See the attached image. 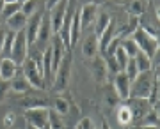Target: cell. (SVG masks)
<instances>
[{
	"label": "cell",
	"mask_w": 160,
	"mask_h": 129,
	"mask_svg": "<svg viewBox=\"0 0 160 129\" xmlns=\"http://www.w3.org/2000/svg\"><path fill=\"white\" fill-rule=\"evenodd\" d=\"M71 66H73V53L71 50L66 51L62 57V60L59 64L57 71L53 74V81H52V87L55 92H64L68 89L69 80H71Z\"/></svg>",
	"instance_id": "6da1fadb"
},
{
	"label": "cell",
	"mask_w": 160,
	"mask_h": 129,
	"mask_svg": "<svg viewBox=\"0 0 160 129\" xmlns=\"http://www.w3.org/2000/svg\"><path fill=\"white\" fill-rule=\"evenodd\" d=\"M155 76L157 74L151 73V71L139 73L137 78L130 83V97H133V99H148Z\"/></svg>",
	"instance_id": "7a4b0ae2"
},
{
	"label": "cell",
	"mask_w": 160,
	"mask_h": 129,
	"mask_svg": "<svg viewBox=\"0 0 160 129\" xmlns=\"http://www.w3.org/2000/svg\"><path fill=\"white\" fill-rule=\"evenodd\" d=\"M132 39L137 44L139 51H142L144 55H148L149 58L153 60V55L158 51V39H157V37L149 35L148 32H144L141 27H137L135 32L132 34Z\"/></svg>",
	"instance_id": "3957f363"
},
{
	"label": "cell",
	"mask_w": 160,
	"mask_h": 129,
	"mask_svg": "<svg viewBox=\"0 0 160 129\" xmlns=\"http://www.w3.org/2000/svg\"><path fill=\"white\" fill-rule=\"evenodd\" d=\"M27 53H29V44H27V37H25V30H20L14 35L11 51H9V58L20 67L27 60Z\"/></svg>",
	"instance_id": "277c9868"
},
{
	"label": "cell",
	"mask_w": 160,
	"mask_h": 129,
	"mask_svg": "<svg viewBox=\"0 0 160 129\" xmlns=\"http://www.w3.org/2000/svg\"><path fill=\"white\" fill-rule=\"evenodd\" d=\"M22 74L27 78V81L30 83L32 89H38V90H43L46 89V83H45V78H43V73H41L38 66H36V62L32 58H27V60L22 64Z\"/></svg>",
	"instance_id": "5b68a950"
},
{
	"label": "cell",
	"mask_w": 160,
	"mask_h": 129,
	"mask_svg": "<svg viewBox=\"0 0 160 129\" xmlns=\"http://www.w3.org/2000/svg\"><path fill=\"white\" fill-rule=\"evenodd\" d=\"M50 118V108H29L25 110V122L36 129H43L48 126Z\"/></svg>",
	"instance_id": "8992f818"
},
{
	"label": "cell",
	"mask_w": 160,
	"mask_h": 129,
	"mask_svg": "<svg viewBox=\"0 0 160 129\" xmlns=\"http://www.w3.org/2000/svg\"><path fill=\"white\" fill-rule=\"evenodd\" d=\"M66 9H68V0H61L55 7H52L48 11V16H50V25H52V34H57L61 30V25L64 21V14H66Z\"/></svg>",
	"instance_id": "52a82bcc"
},
{
	"label": "cell",
	"mask_w": 160,
	"mask_h": 129,
	"mask_svg": "<svg viewBox=\"0 0 160 129\" xmlns=\"http://www.w3.org/2000/svg\"><path fill=\"white\" fill-rule=\"evenodd\" d=\"M43 9L38 11L34 16H30L27 20V25H25V37H27V44L29 46H34L36 44V39H38V32H39V25H41V18H43Z\"/></svg>",
	"instance_id": "ba28073f"
},
{
	"label": "cell",
	"mask_w": 160,
	"mask_h": 129,
	"mask_svg": "<svg viewBox=\"0 0 160 129\" xmlns=\"http://www.w3.org/2000/svg\"><path fill=\"white\" fill-rule=\"evenodd\" d=\"M91 73H92V78L98 85H103L107 83L109 80V71H107V66H105V60L102 57H92L91 58Z\"/></svg>",
	"instance_id": "9c48e42d"
},
{
	"label": "cell",
	"mask_w": 160,
	"mask_h": 129,
	"mask_svg": "<svg viewBox=\"0 0 160 129\" xmlns=\"http://www.w3.org/2000/svg\"><path fill=\"white\" fill-rule=\"evenodd\" d=\"M130 78L125 74V71H121V73L114 74V92L118 94L119 99L126 101L128 97H130Z\"/></svg>",
	"instance_id": "30bf717a"
},
{
	"label": "cell",
	"mask_w": 160,
	"mask_h": 129,
	"mask_svg": "<svg viewBox=\"0 0 160 129\" xmlns=\"http://www.w3.org/2000/svg\"><path fill=\"white\" fill-rule=\"evenodd\" d=\"M78 14H80V27H82V30H86L87 27H91L92 23L96 21L98 6H94V4H86Z\"/></svg>",
	"instance_id": "8fae6325"
},
{
	"label": "cell",
	"mask_w": 160,
	"mask_h": 129,
	"mask_svg": "<svg viewBox=\"0 0 160 129\" xmlns=\"http://www.w3.org/2000/svg\"><path fill=\"white\" fill-rule=\"evenodd\" d=\"M52 37V25H50V16H48V11L43 12V18H41V25H39V32H38V39L36 43L39 44H46Z\"/></svg>",
	"instance_id": "7c38bea8"
},
{
	"label": "cell",
	"mask_w": 160,
	"mask_h": 129,
	"mask_svg": "<svg viewBox=\"0 0 160 129\" xmlns=\"http://www.w3.org/2000/svg\"><path fill=\"white\" fill-rule=\"evenodd\" d=\"M18 74V66L11 58H0V80L11 81Z\"/></svg>",
	"instance_id": "4fadbf2b"
},
{
	"label": "cell",
	"mask_w": 160,
	"mask_h": 129,
	"mask_svg": "<svg viewBox=\"0 0 160 129\" xmlns=\"http://www.w3.org/2000/svg\"><path fill=\"white\" fill-rule=\"evenodd\" d=\"M116 30H118L116 21H114V20H110V23L107 25V28H105V30L102 32V35L98 37V50H102L103 53H105L107 46H109V43L116 37Z\"/></svg>",
	"instance_id": "5bb4252c"
},
{
	"label": "cell",
	"mask_w": 160,
	"mask_h": 129,
	"mask_svg": "<svg viewBox=\"0 0 160 129\" xmlns=\"http://www.w3.org/2000/svg\"><path fill=\"white\" fill-rule=\"evenodd\" d=\"M126 106L130 108L132 115H133V120L139 117H142L144 113L148 112V99H133V97H128L126 99Z\"/></svg>",
	"instance_id": "9a60e30c"
},
{
	"label": "cell",
	"mask_w": 160,
	"mask_h": 129,
	"mask_svg": "<svg viewBox=\"0 0 160 129\" xmlns=\"http://www.w3.org/2000/svg\"><path fill=\"white\" fill-rule=\"evenodd\" d=\"M18 104L20 106H23L25 110H29V108H48L50 106V103H48V99H46L45 95H27L25 99H22V101H18Z\"/></svg>",
	"instance_id": "2e32d148"
},
{
	"label": "cell",
	"mask_w": 160,
	"mask_h": 129,
	"mask_svg": "<svg viewBox=\"0 0 160 129\" xmlns=\"http://www.w3.org/2000/svg\"><path fill=\"white\" fill-rule=\"evenodd\" d=\"M6 23H7V28H9L11 32H20V30H23L25 25H27V16H25L22 11H18V12H14L11 18H7Z\"/></svg>",
	"instance_id": "e0dca14e"
},
{
	"label": "cell",
	"mask_w": 160,
	"mask_h": 129,
	"mask_svg": "<svg viewBox=\"0 0 160 129\" xmlns=\"http://www.w3.org/2000/svg\"><path fill=\"white\" fill-rule=\"evenodd\" d=\"M9 87H11L12 92H18V94H27V92L32 89L30 83L27 81V78H25L23 74H20V73H18L11 81H9Z\"/></svg>",
	"instance_id": "ac0fdd59"
},
{
	"label": "cell",
	"mask_w": 160,
	"mask_h": 129,
	"mask_svg": "<svg viewBox=\"0 0 160 129\" xmlns=\"http://www.w3.org/2000/svg\"><path fill=\"white\" fill-rule=\"evenodd\" d=\"M80 34H82V27H80V14L75 11L73 14V20H71V27H69V46L73 48L77 46L80 39Z\"/></svg>",
	"instance_id": "d6986e66"
},
{
	"label": "cell",
	"mask_w": 160,
	"mask_h": 129,
	"mask_svg": "<svg viewBox=\"0 0 160 129\" xmlns=\"http://www.w3.org/2000/svg\"><path fill=\"white\" fill-rule=\"evenodd\" d=\"M69 106H71V103H69V97H55L53 101H52V110L61 115V117H66L69 113Z\"/></svg>",
	"instance_id": "ffe728a7"
},
{
	"label": "cell",
	"mask_w": 160,
	"mask_h": 129,
	"mask_svg": "<svg viewBox=\"0 0 160 129\" xmlns=\"http://www.w3.org/2000/svg\"><path fill=\"white\" fill-rule=\"evenodd\" d=\"M82 53H84V57H87V58H92V57L98 55V37L94 34L89 35V37L84 41Z\"/></svg>",
	"instance_id": "44dd1931"
},
{
	"label": "cell",
	"mask_w": 160,
	"mask_h": 129,
	"mask_svg": "<svg viewBox=\"0 0 160 129\" xmlns=\"http://www.w3.org/2000/svg\"><path fill=\"white\" fill-rule=\"evenodd\" d=\"M133 60H135V66H137L139 73H146V71H151V67H153V60H151L148 55H144L142 51H139L137 55L133 57Z\"/></svg>",
	"instance_id": "7402d4cb"
},
{
	"label": "cell",
	"mask_w": 160,
	"mask_h": 129,
	"mask_svg": "<svg viewBox=\"0 0 160 129\" xmlns=\"http://www.w3.org/2000/svg\"><path fill=\"white\" fill-rule=\"evenodd\" d=\"M41 4H43L41 0H25V2L22 4V9H20V11H22L23 14L27 16V20H29L30 16H34L36 12L39 11Z\"/></svg>",
	"instance_id": "603a6c76"
},
{
	"label": "cell",
	"mask_w": 160,
	"mask_h": 129,
	"mask_svg": "<svg viewBox=\"0 0 160 129\" xmlns=\"http://www.w3.org/2000/svg\"><path fill=\"white\" fill-rule=\"evenodd\" d=\"M126 11L133 18L142 16L144 12H146V0H132L130 4H128V9Z\"/></svg>",
	"instance_id": "cb8c5ba5"
},
{
	"label": "cell",
	"mask_w": 160,
	"mask_h": 129,
	"mask_svg": "<svg viewBox=\"0 0 160 129\" xmlns=\"http://www.w3.org/2000/svg\"><path fill=\"white\" fill-rule=\"evenodd\" d=\"M110 23V16L109 12H98L96 16V30H94V35L96 37H100L102 35V32L107 28V25Z\"/></svg>",
	"instance_id": "d4e9b609"
},
{
	"label": "cell",
	"mask_w": 160,
	"mask_h": 129,
	"mask_svg": "<svg viewBox=\"0 0 160 129\" xmlns=\"http://www.w3.org/2000/svg\"><path fill=\"white\" fill-rule=\"evenodd\" d=\"M158 87H160V78L155 76L153 85H151V90H149V95H148V104L149 106L158 108Z\"/></svg>",
	"instance_id": "484cf974"
},
{
	"label": "cell",
	"mask_w": 160,
	"mask_h": 129,
	"mask_svg": "<svg viewBox=\"0 0 160 129\" xmlns=\"http://www.w3.org/2000/svg\"><path fill=\"white\" fill-rule=\"evenodd\" d=\"M139 126H158V108L149 110V112L144 113Z\"/></svg>",
	"instance_id": "4316f807"
},
{
	"label": "cell",
	"mask_w": 160,
	"mask_h": 129,
	"mask_svg": "<svg viewBox=\"0 0 160 129\" xmlns=\"http://www.w3.org/2000/svg\"><path fill=\"white\" fill-rule=\"evenodd\" d=\"M118 120H119L121 126H128V124L133 122V115H132L130 108L126 106V104L119 106V110H118Z\"/></svg>",
	"instance_id": "83f0119b"
},
{
	"label": "cell",
	"mask_w": 160,
	"mask_h": 129,
	"mask_svg": "<svg viewBox=\"0 0 160 129\" xmlns=\"http://www.w3.org/2000/svg\"><path fill=\"white\" fill-rule=\"evenodd\" d=\"M121 46H123V50L126 51L128 58H133V57L139 53V48H137V44L133 43V39H132V37H125V39L121 41Z\"/></svg>",
	"instance_id": "f1b7e54d"
},
{
	"label": "cell",
	"mask_w": 160,
	"mask_h": 129,
	"mask_svg": "<svg viewBox=\"0 0 160 129\" xmlns=\"http://www.w3.org/2000/svg\"><path fill=\"white\" fill-rule=\"evenodd\" d=\"M114 58L116 62H118V66H119L121 71H125V66H126V62H128V55H126V51L123 50V46H118V50L114 51Z\"/></svg>",
	"instance_id": "f546056e"
},
{
	"label": "cell",
	"mask_w": 160,
	"mask_h": 129,
	"mask_svg": "<svg viewBox=\"0 0 160 129\" xmlns=\"http://www.w3.org/2000/svg\"><path fill=\"white\" fill-rule=\"evenodd\" d=\"M125 74L130 78V81H133V80L137 78L139 69H137V66H135V60H133V58H128V62H126V66H125Z\"/></svg>",
	"instance_id": "4dcf8cb0"
},
{
	"label": "cell",
	"mask_w": 160,
	"mask_h": 129,
	"mask_svg": "<svg viewBox=\"0 0 160 129\" xmlns=\"http://www.w3.org/2000/svg\"><path fill=\"white\" fill-rule=\"evenodd\" d=\"M22 9V4L18 2V4H6L4 6V9H2V12H0V16L4 18V20H7V18H11L14 12H18Z\"/></svg>",
	"instance_id": "1f68e13d"
},
{
	"label": "cell",
	"mask_w": 160,
	"mask_h": 129,
	"mask_svg": "<svg viewBox=\"0 0 160 129\" xmlns=\"http://www.w3.org/2000/svg\"><path fill=\"white\" fill-rule=\"evenodd\" d=\"M103 60H105V66H107V71H109V74H118V73H121V69H119V66H118V62H116L114 55H107Z\"/></svg>",
	"instance_id": "d6a6232c"
},
{
	"label": "cell",
	"mask_w": 160,
	"mask_h": 129,
	"mask_svg": "<svg viewBox=\"0 0 160 129\" xmlns=\"http://www.w3.org/2000/svg\"><path fill=\"white\" fill-rule=\"evenodd\" d=\"M75 129H94V124H92V120L89 117H84V118H80V122L77 124Z\"/></svg>",
	"instance_id": "836d02e7"
},
{
	"label": "cell",
	"mask_w": 160,
	"mask_h": 129,
	"mask_svg": "<svg viewBox=\"0 0 160 129\" xmlns=\"http://www.w3.org/2000/svg\"><path fill=\"white\" fill-rule=\"evenodd\" d=\"M11 90V87H9V81H4V80H0V103L6 99V94Z\"/></svg>",
	"instance_id": "e575fe53"
},
{
	"label": "cell",
	"mask_w": 160,
	"mask_h": 129,
	"mask_svg": "<svg viewBox=\"0 0 160 129\" xmlns=\"http://www.w3.org/2000/svg\"><path fill=\"white\" fill-rule=\"evenodd\" d=\"M6 37H7V32L4 30V28H0V55H2L4 44H6Z\"/></svg>",
	"instance_id": "d590c367"
},
{
	"label": "cell",
	"mask_w": 160,
	"mask_h": 129,
	"mask_svg": "<svg viewBox=\"0 0 160 129\" xmlns=\"http://www.w3.org/2000/svg\"><path fill=\"white\" fill-rule=\"evenodd\" d=\"M14 122V113H7L6 115V120H4V126H6V127H11V124Z\"/></svg>",
	"instance_id": "8d00e7d4"
},
{
	"label": "cell",
	"mask_w": 160,
	"mask_h": 129,
	"mask_svg": "<svg viewBox=\"0 0 160 129\" xmlns=\"http://www.w3.org/2000/svg\"><path fill=\"white\" fill-rule=\"evenodd\" d=\"M61 0H45V11H50L52 7H55Z\"/></svg>",
	"instance_id": "74e56055"
},
{
	"label": "cell",
	"mask_w": 160,
	"mask_h": 129,
	"mask_svg": "<svg viewBox=\"0 0 160 129\" xmlns=\"http://www.w3.org/2000/svg\"><path fill=\"white\" fill-rule=\"evenodd\" d=\"M139 129H158V126H141Z\"/></svg>",
	"instance_id": "f35d334b"
},
{
	"label": "cell",
	"mask_w": 160,
	"mask_h": 129,
	"mask_svg": "<svg viewBox=\"0 0 160 129\" xmlns=\"http://www.w3.org/2000/svg\"><path fill=\"white\" fill-rule=\"evenodd\" d=\"M102 129H110V126L107 124V120H102Z\"/></svg>",
	"instance_id": "ab89813d"
},
{
	"label": "cell",
	"mask_w": 160,
	"mask_h": 129,
	"mask_svg": "<svg viewBox=\"0 0 160 129\" xmlns=\"http://www.w3.org/2000/svg\"><path fill=\"white\" fill-rule=\"evenodd\" d=\"M4 2H6V4H18L20 0H4Z\"/></svg>",
	"instance_id": "60d3db41"
},
{
	"label": "cell",
	"mask_w": 160,
	"mask_h": 129,
	"mask_svg": "<svg viewBox=\"0 0 160 129\" xmlns=\"http://www.w3.org/2000/svg\"><path fill=\"white\" fill-rule=\"evenodd\" d=\"M27 129H36V127H32V126H29V124H27Z\"/></svg>",
	"instance_id": "b9f144b4"
},
{
	"label": "cell",
	"mask_w": 160,
	"mask_h": 129,
	"mask_svg": "<svg viewBox=\"0 0 160 129\" xmlns=\"http://www.w3.org/2000/svg\"><path fill=\"white\" fill-rule=\"evenodd\" d=\"M43 129H50V126H45V127H43Z\"/></svg>",
	"instance_id": "7bdbcfd3"
},
{
	"label": "cell",
	"mask_w": 160,
	"mask_h": 129,
	"mask_svg": "<svg viewBox=\"0 0 160 129\" xmlns=\"http://www.w3.org/2000/svg\"><path fill=\"white\" fill-rule=\"evenodd\" d=\"M23 2H25V0H20V4H23Z\"/></svg>",
	"instance_id": "ee69618b"
}]
</instances>
